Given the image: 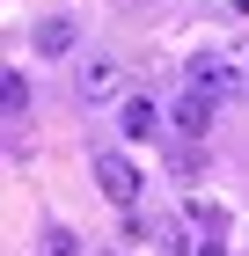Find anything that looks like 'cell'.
<instances>
[{"instance_id":"obj_1","label":"cell","mask_w":249,"mask_h":256,"mask_svg":"<svg viewBox=\"0 0 249 256\" xmlns=\"http://www.w3.org/2000/svg\"><path fill=\"white\" fill-rule=\"evenodd\" d=\"M191 88H198V96H212V102H227L234 88H242V74H234L227 52H198V59H191Z\"/></svg>"},{"instance_id":"obj_2","label":"cell","mask_w":249,"mask_h":256,"mask_svg":"<svg viewBox=\"0 0 249 256\" xmlns=\"http://www.w3.org/2000/svg\"><path fill=\"white\" fill-rule=\"evenodd\" d=\"M96 183H103V198H110V205H125V212L139 205V168H132L125 154H110V146L96 154Z\"/></svg>"},{"instance_id":"obj_3","label":"cell","mask_w":249,"mask_h":256,"mask_svg":"<svg viewBox=\"0 0 249 256\" xmlns=\"http://www.w3.org/2000/svg\"><path fill=\"white\" fill-rule=\"evenodd\" d=\"M74 88H81V102H110L117 88H125V74H117V59H103V52H88V59L74 66Z\"/></svg>"},{"instance_id":"obj_4","label":"cell","mask_w":249,"mask_h":256,"mask_svg":"<svg viewBox=\"0 0 249 256\" xmlns=\"http://www.w3.org/2000/svg\"><path fill=\"white\" fill-rule=\"evenodd\" d=\"M30 44H37V59H66L81 44V30H74V15H44L37 30H30Z\"/></svg>"},{"instance_id":"obj_5","label":"cell","mask_w":249,"mask_h":256,"mask_svg":"<svg viewBox=\"0 0 249 256\" xmlns=\"http://www.w3.org/2000/svg\"><path fill=\"white\" fill-rule=\"evenodd\" d=\"M169 124H176L183 139H205V132H212V96L183 88V96H176V110H169Z\"/></svg>"},{"instance_id":"obj_6","label":"cell","mask_w":249,"mask_h":256,"mask_svg":"<svg viewBox=\"0 0 249 256\" xmlns=\"http://www.w3.org/2000/svg\"><path fill=\"white\" fill-rule=\"evenodd\" d=\"M117 132H125V139H154V132H161V110H154L147 96H125V110H117Z\"/></svg>"},{"instance_id":"obj_7","label":"cell","mask_w":249,"mask_h":256,"mask_svg":"<svg viewBox=\"0 0 249 256\" xmlns=\"http://www.w3.org/2000/svg\"><path fill=\"white\" fill-rule=\"evenodd\" d=\"M154 256H191V234H183V220H154Z\"/></svg>"},{"instance_id":"obj_8","label":"cell","mask_w":249,"mask_h":256,"mask_svg":"<svg viewBox=\"0 0 249 256\" xmlns=\"http://www.w3.org/2000/svg\"><path fill=\"white\" fill-rule=\"evenodd\" d=\"M0 102H8V118H30V80H22V66H8V88H0Z\"/></svg>"},{"instance_id":"obj_9","label":"cell","mask_w":249,"mask_h":256,"mask_svg":"<svg viewBox=\"0 0 249 256\" xmlns=\"http://www.w3.org/2000/svg\"><path fill=\"white\" fill-rule=\"evenodd\" d=\"M44 256H81V242L66 234V227H44Z\"/></svg>"},{"instance_id":"obj_10","label":"cell","mask_w":249,"mask_h":256,"mask_svg":"<svg viewBox=\"0 0 249 256\" xmlns=\"http://www.w3.org/2000/svg\"><path fill=\"white\" fill-rule=\"evenodd\" d=\"M205 8H212L220 22H249V0H205Z\"/></svg>"},{"instance_id":"obj_11","label":"cell","mask_w":249,"mask_h":256,"mask_svg":"<svg viewBox=\"0 0 249 256\" xmlns=\"http://www.w3.org/2000/svg\"><path fill=\"white\" fill-rule=\"evenodd\" d=\"M198 256H227V249H220V242H205V249H198Z\"/></svg>"}]
</instances>
